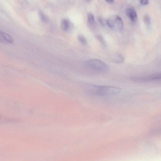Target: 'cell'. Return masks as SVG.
<instances>
[{
	"mask_svg": "<svg viewBox=\"0 0 161 161\" xmlns=\"http://www.w3.org/2000/svg\"><path fill=\"white\" fill-rule=\"evenodd\" d=\"M127 16L129 18L131 22H134L137 20V14L135 9L132 7H129L127 8L126 11Z\"/></svg>",
	"mask_w": 161,
	"mask_h": 161,
	"instance_id": "cell-5",
	"label": "cell"
},
{
	"mask_svg": "<svg viewBox=\"0 0 161 161\" xmlns=\"http://www.w3.org/2000/svg\"><path fill=\"white\" fill-rule=\"evenodd\" d=\"M106 23L109 28L117 31H121L124 28L123 19L118 15H115L110 17L107 19Z\"/></svg>",
	"mask_w": 161,
	"mask_h": 161,
	"instance_id": "cell-2",
	"label": "cell"
},
{
	"mask_svg": "<svg viewBox=\"0 0 161 161\" xmlns=\"http://www.w3.org/2000/svg\"><path fill=\"white\" fill-rule=\"evenodd\" d=\"M106 1L109 4H112L115 1L114 0H107Z\"/></svg>",
	"mask_w": 161,
	"mask_h": 161,
	"instance_id": "cell-16",
	"label": "cell"
},
{
	"mask_svg": "<svg viewBox=\"0 0 161 161\" xmlns=\"http://www.w3.org/2000/svg\"><path fill=\"white\" fill-rule=\"evenodd\" d=\"M71 24L68 19H62L61 22V26L62 30L64 31H69L70 29Z\"/></svg>",
	"mask_w": 161,
	"mask_h": 161,
	"instance_id": "cell-7",
	"label": "cell"
},
{
	"mask_svg": "<svg viewBox=\"0 0 161 161\" xmlns=\"http://www.w3.org/2000/svg\"><path fill=\"white\" fill-rule=\"evenodd\" d=\"M111 58L112 61L116 63H123L124 61L123 56L118 53H115L111 56Z\"/></svg>",
	"mask_w": 161,
	"mask_h": 161,
	"instance_id": "cell-8",
	"label": "cell"
},
{
	"mask_svg": "<svg viewBox=\"0 0 161 161\" xmlns=\"http://www.w3.org/2000/svg\"><path fill=\"white\" fill-rule=\"evenodd\" d=\"M85 64L90 69L101 72L106 71L108 69V67L105 63L98 59H91L87 60Z\"/></svg>",
	"mask_w": 161,
	"mask_h": 161,
	"instance_id": "cell-3",
	"label": "cell"
},
{
	"mask_svg": "<svg viewBox=\"0 0 161 161\" xmlns=\"http://www.w3.org/2000/svg\"><path fill=\"white\" fill-rule=\"evenodd\" d=\"M40 16L43 22H46L47 21V18L45 16L42 12H40Z\"/></svg>",
	"mask_w": 161,
	"mask_h": 161,
	"instance_id": "cell-13",
	"label": "cell"
},
{
	"mask_svg": "<svg viewBox=\"0 0 161 161\" xmlns=\"http://www.w3.org/2000/svg\"><path fill=\"white\" fill-rule=\"evenodd\" d=\"M84 89L89 94L100 96H108L118 95L121 91L120 88L109 86H99L86 84Z\"/></svg>",
	"mask_w": 161,
	"mask_h": 161,
	"instance_id": "cell-1",
	"label": "cell"
},
{
	"mask_svg": "<svg viewBox=\"0 0 161 161\" xmlns=\"http://www.w3.org/2000/svg\"><path fill=\"white\" fill-rule=\"evenodd\" d=\"M144 19L145 23L149 25L150 22V19L149 16L148 15H146L144 17Z\"/></svg>",
	"mask_w": 161,
	"mask_h": 161,
	"instance_id": "cell-12",
	"label": "cell"
},
{
	"mask_svg": "<svg viewBox=\"0 0 161 161\" xmlns=\"http://www.w3.org/2000/svg\"><path fill=\"white\" fill-rule=\"evenodd\" d=\"M78 40L82 43V45H86L87 44V41L85 38L82 35H79L77 36Z\"/></svg>",
	"mask_w": 161,
	"mask_h": 161,
	"instance_id": "cell-11",
	"label": "cell"
},
{
	"mask_svg": "<svg viewBox=\"0 0 161 161\" xmlns=\"http://www.w3.org/2000/svg\"><path fill=\"white\" fill-rule=\"evenodd\" d=\"M87 22L90 27H94L95 25V21L94 16L91 13H89L87 16Z\"/></svg>",
	"mask_w": 161,
	"mask_h": 161,
	"instance_id": "cell-9",
	"label": "cell"
},
{
	"mask_svg": "<svg viewBox=\"0 0 161 161\" xmlns=\"http://www.w3.org/2000/svg\"><path fill=\"white\" fill-rule=\"evenodd\" d=\"M0 41L4 43H12L13 40L12 37L8 34L1 31L0 32Z\"/></svg>",
	"mask_w": 161,
	"mask_h": 161,
	"instance_id": "cell-6",
	"label": "cell"
},
{
	"mask_svg": "<svg viewBox=\"0 0 161 161\" xmlns=\"http://www.w3.org/2000/svg\"><path fill=\"white\" fill-rule=\"evenodd\" d=\"M98 21L99 23L102 26L104 25V23L103 21V19L101 18H99L98 19Z\"/></svg>",
	"mask_w": 161,
	"mask_h": 161,
	"instance_id": "cell-15",
	"label": "cell"
},
{
	"mask_svg": "<svg viewBox=\"0 0 161 161\" xmlns=\"http://www.w3.org/2000/svg\"><path fill=\"white\" fill-rule=\"evenodd\" d=\"M96 38L99 42L100 43L101 45L104 48H105L106 46V43L105 41L104 38L101 35H97L96 37Z\"/></svg>",
	"mask_w": 161,
	"mask_h": 161,
	"instance_id": "cell-10",
	"label": "cell"
},
{
	"mask_svg": "<svg viewBox=\"0 0 161 161\" xmlns=\"http://www.w3.org/2000/svg\"><path fill=\"white\" fill-rule=\"evenodd\" d=\"M133 81L139 82H145L152 81L161 80V74L153 75L144 77H132L130 78Z\"/></svg>",
	"mask_w": 161,
	"mask_h": 161,
	"instance_id": "cell-4",
	"label": "cell"
},
{
	"mask_svg": "<svg viewBox=\"0 0 161 161\" xmlns=\"http://www.w3.org/2000/svg\"><path fill=\"white\" fill-rule=\"evenodd\" d=\"M140 3L144 5H146L149 4V1L148 0H142V1H140Z\"/></svg>",
	"mask_w": 161,
	"mask_h": 161,
	"instance_id": "cell-14",
	"label": "cell"
}]
</instances>
